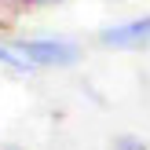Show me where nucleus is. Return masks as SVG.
Masks as SVG:
<instances>
[{
	"label": "nucleus",
	"instance_id": "nucleus-1",
	"mask_svg": "<svg viewBox=\"0 0 150 150\" xmlns=\"http://www.w3.org/2000/svg\"><path fill=\"white\" fill-rule=\"evenodd\" d=\"M11 44L22 51L33 70L40 66H73L81 59V48L73 40H62V37H11Z\"/></svg>",
	"mask_w": 150,
	"mask_h": 150
},
{
	"label": "nucleus",
	"instance_id": "nucleus-6",
	"mask_svg": "<svg viewBox=\"0 0 150 150\" xmlns=\"http://www.w3.org/2000/svg\"><path fill=\"white\" fill-rule=\"evenodd\" d=\"M0 150H22V146H15V143H7V146H0Z\"/></svg>",
	"mask_w": 150,
	"mask_h": 150
},
{
	"label": "nucleus",
	"instance_id": "nucleus-3",
	"mask_svg": "<svg viewBox=\"0 0 150 150\" xmlns=\"http://www.w3.org/2000/svg\"><path fill=\"white\" fill-rule=\"evenodd\" d=\"M0 66H7L15 73H33V66L22 59V51L11 44V37H0Z\"/></svg>",
	"mask_w": 150,
	"mask_h": 150
},
{
	"label": "nucleus",
	"instance_id": "nucleus-4",
	"mask_svg": "<svg viewBox=\"0 0 150 150\" xmlns=\"http://www.w3.org/2000/svg\"><path fill=\"white\" fill-rule=\"evenodd\" d=\"M114 150H150L139 136H117L114 139Z\"/></svg>",
	"mask_w": 150,
	"mask_h": 150
},
{
	"label": "nucleus",
	"instance_id": "nucleus-5",
	"mask_svg": "<svg viewBox=\"0 0 150 150\" xmlns=\"http://www.w3.org/2000/svg\"><path fill=\"white\" fill-rule=\"evenodd\" d=\"M26 4H59V0H26Z\"/></svg>",
	"mask_w": 150,
	"mask_h": 150
},
{
	"label": "nucleus",
	"instance_id": "nucleus-2",
	"mask_svg": "<svg viewBox=\"0 0 150 150\" xmlns=\"http://www.w3.org/2000/svg\"><path fill=\"white\" fill-rule=\"evenodd\" d=\"M99 44L103 48H114V51H146L150 48V15L106 26L99 33Z\"/></svg>",
	"mask_w": 150,
	"mask_h": 150
}]
</instances>
